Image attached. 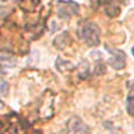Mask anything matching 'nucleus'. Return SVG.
<instances>
[{
    "label": "nucleus",
    "mask_w": 134,
    "mask_h": 134,
    "mask_svg": "<svg viewBox=\"0 0 134 134\" xmlns=\"http://www.w3.org/2000/svg\"><path fill=\"white\" fill-rule=\"evenodd\" d=\"M0 134H41L24 117L11 112L0 117Z\"/></svg>",
    "instance_id": "nucleus-1"
},
{
    "label": "nucleus",
    "mask_w": 134,
    "mask_h": 134,
    "mask_svg": "<svg viewBox=\"0 0 134 134\" xmlns=\"http://www.w3.org/2000/svg\"><path fill=\"white\" fill-rule=\"evenodd\" d=\"M78 35L88 46L95 48L100 42V28L94 21H82L78 27Z\"/></svg>",
    "instance_id": "nucleus-2"
},
{
    "label": "nucleus",
    "mask_w": 134,
    "mask_h": 134,
    "mask_svg": "<svg viewBox=\"0 0 134 134\" xmlns=\"http://www.w3.org/2000/svg\"><path fill=\"white\" fill-rule=\"evenodd\" d=\"M67 134H90V127L77 116H73L69 119L66 124Z\"/></svg>",
    "instance_id": "nucleus-3"
},
{
    "label": "nucleus",
    "mask_w": 134,
    "mask_h": 134,
    "mask_svg": "<svg viewBox=\"0 0 134 134\" xmlns=\"http://www.w3.org/2000/svg\"><path fill=\"white\" fill-rule=\"evenodd\" d=\"M106 49L110 52V57L108 59L109 66L113 67L115 70H121L126 66V53L123 50L119 49H113L110 46H106Z\"/></svg>",
    "instance_id": "nucleus-4"
},
{
    "label": "nucleus",
    "mask_w": 134,
    "mask_h": 134,
    "mask_svg": "<svg viewBox=\"0 0 134 134\" xmlns=\"http://www.w3.org/2000/svg\"><path fill=\"white\" fill-rule=\"evenodd\" d=\"M78 14V4L74 2L60 3V7L57 8V17L62 20H70L71 15Z\"/></svg>",
    "instance_id": "nucleus-5"
},
{
    "label": "nucleus",
    "mask_w": 134,
    "mask_h": 134,
    "mask_svg": "<svg viewBox=\"0 0 134 134\" xmlns=\"http://www.w3.org/2000/svg\"><path fill=\"white\" fill-rule=\"evenodd\" d=\"M45 6V0H21V8L25 13H39Z\"/></svg>",
    "instance_id": "nucleus-6"
},
{
    "label": "nucleus",
    "mask_w": 134,
    "mask_h": 134,
    "mask_svg": "<svg viewBox=\"0 0 134 134\" xmlns=\"http://www.w3.org/2000/svg\"><path fill=\"white\" fill-rule=\"evenodd\" d=\"M70 43V35H69V32H62V34H59V35L53 39V46L56 49H63V48H66V45H69Z\"/></svg>",
    "instance_id": "nucleus-7"
},
{
    "label": "nucleus",
    "mask_w": 134,
    "mask_h": 134,
    "mask_svg": "<svg viewBox=\"0 0 134 134\" xmlns=\"http://www.w3.org/2000/svg\"><path fill=\"white\" fill-rule=\"evenodd\" d=\"M90 62H87V60H82L80 64L77 66V75H78V78H81V80H85L90 77V74H91V69H90Z\"/></svg>",
    "instance_id": "nucleus-8"
},
{
    "label": "nucleus",
    "mask_w": 134,
    "mask_h": 134,
    "mask_svg": "<svg viewBox=\"0 0 134 134\" xmlns=\"http://www.w3.org/2000/svg\"><path fill=\"white\" fill-rule=\"evenodd\" d=\"M54 66H56V69L60 71V73H66V71H71L74 69V66L71 64L70 62L67 60H63L62 57H57L56 59V63H54Z\"/></svg>",
    "instance_id": "nucleus-9"
},
{
    "label": "nucleus",
    "mask_w": 134,
    "mask_h": 134,
    "mask_svg": "<svg viewBox=\"0 0 134 134\" xmlns=\"http://www.w3.org/2000/svg\"><path fill=\"white\" fill-rule=\"evenodd\" d=\"M126 110L130 116H134V94H130L126 100Z\"/></svg>",
    "instance_id": "nucleus-10"
},
{
    "label": "nucleus",
    "mask_w": 134,
    "mask_h": 134,
    "mask_svg": "<svg viewBox=\"0 0 134 134\" xmlns=\"http://www.w3.org/2000/svg\"><path fill=\"white\" fill-rule=\"evenodd\" d=\"M105 73V64L102 63V60L96 63V67H95V71H94V74L95 75H99V74H103Z\"/></svg>",
    "instance_id": "nucleus-11"
},
{
    "label": "nucleus",
    "mask_w": 134,
    "mask_h": 134,
    "mask_svg": "<svg viewBox=\"0 0 134 134\" xmlns=\"http://www.w3.org/2000/svg\"><path fill=\"white\" fill-rule=\"evenodd\" d=\"M7 90H8V84L4 81V80H0V94L6 95L7 94Z\"/></svg>",
    "instance_id": "nucleus-12"
},
{
    "label": "nucleus",
    "mask_w": 134,
    "mask_h": 134,
    "mask_svg": "<svg viewBox=\"0 0 134 134\" xmlns=\"http://www.w3.org/2000/svg\"><path fill=\"white\" fill-rule=\"evenodd\" d=\"M54 134H67V131H66V129H64V131H60V133H54Z\"/></svg>",
    "instance_id": "nucleus-13"
},
{
    "label": "nucleus",
    "mask_w": 134,
    "mask_h": 134,
    "mask_svg": "<svg viewBox=\"0 0 134 134\" xmlns=\"http://www.w3.org/2000/svg\"><path fill=\"white\" fill-rule=\"evenodd\" d=\"M131 52H133V56H134V46H133V49H131Z\"/></svg>",
    "instance_id": "nucleus-14"
},
{
    "label": "nucleus",
    "mask_w": 134,
    "mask_h": 134,
    "mask_svg": "<svg viewBox=\"0 0 134 134\" xmlns=\"http://www.w3.org/2000/svg\"><path fill=\"white\" fill-rule=\"evenodd\" d=\"M0 2H3V3H6V2H7V0H0Z\"/></svg>",
    "instance_id": "nucleus-15"
},
{
    "label": "nucleus",
    "mask_w": 134,
    "mask_h": 134,
    "mask_svg": "<svg viewBox=\"0 0 134 134\" xmlns=\"http://www.w3.org/2000/svg\"><path fill=\"white\" fill-rule=\"evenodd\" d=\"M133 129H134V126H133Z\"/></svg>",
    "instance_id": "nucleus-16"
}]
</instances>
